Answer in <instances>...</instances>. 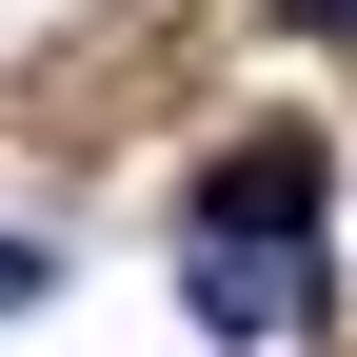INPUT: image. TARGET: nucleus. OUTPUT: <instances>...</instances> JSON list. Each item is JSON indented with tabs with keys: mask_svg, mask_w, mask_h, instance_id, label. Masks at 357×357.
Listing matches in <instances>:
<instances>
[{
	"mask_svg": "<svg viewBox=\"0 0 357 357\" xmlns=\"http://www.w3.org/2000/svg\"><path fill=\"white\" fill-rule=\"evenodd\" d=\"M199 218H218V238H298V218H318V139H298V119H258V139L199 178Z\"/></svg>",
	"mask_w": 357,
	"mask_h": 357,
	"instance_id": "nucleus-2",
	"label": "nucleus"
},
{
	"mask_svg": "<svg viewBox=\"0 0 357 357\" xmlns=\"http://www.w3.org/2000/svg\"><path fill=\"white\" fill-rule=\"evenodd\" d=\"M178 298H199V337H298L318 318V238H218L199 218V278Z\"/></svg>",
	"mask_w": 357,
	"mask_h": 357,
	"instance_id": "nucleus-1",
	"label": "nucleus"
},
{
	"mask_svg": "<svg viewBox=\"0 0 357 357\" xmlns=\"http://www.w3.org/2000/svg\"><path fill=\"white\" fill-rule=\"evenodd\" d=\"M298 20H337V40H357V0H298Z\"/></svg>",
	"mask_w": 357,
	"mask_h": 357,
	"instance_id": "nucleus-3",
	"label": "nucleus"
}]
</instances>
